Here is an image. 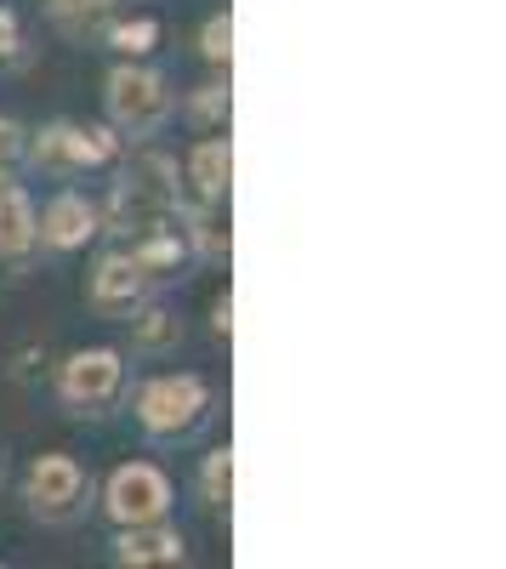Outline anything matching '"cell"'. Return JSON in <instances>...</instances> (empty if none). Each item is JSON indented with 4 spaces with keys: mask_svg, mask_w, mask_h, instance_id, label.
Wrapping results in <instances>:
<instances>
[{
    "mask_svg": "<svg viewBox=\"0 0 506 569\" xmlns=\"http://www.w3.org/2000/svg\"><path fill=\"white\" fill-rule=\"evenodd\" d=\"M200 490H205L211 507L227 512V501H234V450H227V445L205 456V467H200Z\"/></svg>",
    "mask_w": 506,
    "mask_h": 569,
    "instance_id": "17",
    "label": "cell"
},
{
    "mask_svg": "<svg viewBox=\"0 0 506 569\" xmlns=\"http://www.w3.org/2000/svg\"><path fill=\"white\" fill-rule=\"evenodd\" d=\"M205 382L194 370H171V376H154V382L136 393V421L149 427L154 439H176L205 416Z\"/></svg>",
    "mask_w": 506,
    "mask_h": 569,
    "instance_id": "2",
    "label": "cell"
},
{
    "mask_svg": "<svg viewBox=\"0 0 506 569\" xmlns=\"http://www.w3.org/2000/svg\"><path fill=\"white\" fill-rule=\"evenodd\" d=\"M149 284H154V273H149L143 262H136L131 251H109L98 268H91L85 302L98 308L103 319H125V313H136V308H143Z\"/></svg>",
    "mask_w": 506,
    "mask_h": 569,
    "instance_id": "6",
    "label": "cell"
},
{
    "mask_svg": "<svg viewBox=\"0 0 506 569\" xmlns=\"http://www.w3.org/2000/svg\"><path fill=\"white\" fill-rule=\"evenodd\" d=\"M103 103H109V120L114 131L125 137H154L165 120H171V91L154 69L143 63H120L109 74V91H103Z\"/></svg>",
    "mask_w": 506,
    "mask_h": 569,
    "instance_id": "1",
    "label": "cell"
},
{
    "mask_svg": "<svg viewBox=\"0 0 506 569\" xmlns=\"http://www.w3.org/2000/svg\"><path fill=\"white\" fill-rule=\"evenodd\" d=\"M103 217H109L114 233H131V240H143V233H154V228H171L176 200L160 194V188H149V182H136V177H120Z\"/></svg>",
    "mask_w": 506,
    "mask_h": 569,
    "instance_id": "7",
    "label": "cell"
},
{
    "mask_svg": "<svg viewBox=\"0 0 506 569\" xmlns=\"http://www.w3.org/2000/svg\"><path fill=\"white\" fill-rule=\"evenodd\" d=\"M189 182H194V194H200L205 206H222L227 188H234V142H227V137L194 142V154H189Z\"/></svg>",
    "mask_w": 506,
    "mask_h": 569,
    "instance_id": "10",
    "label": "cell"
},
{
    "mask_svg": "<svg viewBox=\"0 0 506 569\" xmlns=\"http://www.w3.org/2000/svg\"><path fill=\"white\" fill-rule=\"evenodd\" d=\"M200 52H205V63H216V69L227 74V63H234V18L216 12V18L205 23V34H200Z\"/></svg>",
    "mask_w": 506,
    "mask_h": 569,
    "instance_id": "20",
    "label": "cell"
},
{
    "mask_svg": "<svg viewBox=\"0 0 506 569\" xmlns=\"http://www.w3.org/2000/svg\"><path fill=\"white\" fill-rule=\"evenodd\" d=\"M182 222H189V228H182V233H189V240H194V251L200 257H211V262H222L227 251H234V233H227V222L216 217V206H194V211H182Z\"/></svg>",
    "mask_w": 506,
    "mask_h": 569,
    "instance_id": "12",
    "label": "cell"
},
{
    "mask_svg": "<svg viewBox=\"0 0 506 569\" xmlns=\"http://www.w3.org/2000/svg\"><path fill=\"white\" fill-rule=\"evenodd\" d=\"M114 525H149V518L171 512V479L154 461H125L109 472V496H103Z\"/></svg>",
    "mask_w": 506,
    "mask_h": 569,
    "instance_id": "4",
    "label": "cell"
},
{
    "mask_svg": "<svg viewBox=\"0 0 506 569\" xmlns=\"http://www.w3.org/2000/svg\"><path fill=\"white\" fill-rule=\"evenodd\" d=\"M176 342H182V325L165 308H149V313L131 319V348L136 353H171Z\"/></svg>",
    "mask_w": 506,
    "mask_h": 569,
    "instance_id": "14",
    "label": "cell"
},
{
    "mask_svg": "<svg viewBox=\"0 0 506 569\" xmlns=\"http://www.w3.org/2000/svg\"><path fill=\"white\" fill-rule=\"evenodd\" d=\"M45 12H52V23L63 34H91V29L109 23L114 0H45Z\"/></svg>",
    "mask_w": 506,
    "mask_h": 569,
    "instance_id": "15",
    "label": "cell"
},
{
    "mask_svg": "<svg viewBox=\"0 0 506 569\" xmlns=\"http://www.w3.org/2000/svg\"><path fill=\"white\" fill-rule=\"evenodd\" d=\"M34 246H40V233H34V206L23 194V182H0V257L23 262Z\"/></svg>",
    "mask_w": 506,
    "mask_h": 569,
    "instance_id": "11",
    "label": "cell"
},
{
    "mask_svg": "<svg viewBox=\"0 0 506 569\" xmlns=\"http://www.w3.org/2000/svg\"><path fill=\"white\" fill-rule=\"evenodd\" d=\"M12 52H18V18L0 7V58H12Z\"/></svg>",
    "mask_w": 506,
    "mask_h": 569,
    "instance_id": "22",
    "label": "cell"
},
{
    "mask_svg": "<svg viewBox=\"0 0 506 569\" xmlns=\"http://www.w3.org/2000/svg\"><path fill=\"white\" fill-rule=\"evenodd\" d=\"M114 558L120 563H182L189 558V541H182L165 518H149V525H120Z\"/></svg>",
    "mask_w": 506,
    "mask_h": 569,
    "instance_id": "9",
    "label": "cell"
},
{
    "mask_svg": "<svg viewBox=\"0 0 506 569\" xmlns=\"http://www.w3.org/2000/svg\"><path fill=\"white\" fill-rule=\"evenodd\" d=\"M211 337L216 342H234V297H227V291L211 302Z\"/></svg>",
    "mask_w": 506,
    "mask_h": 569,
    "instance_id": "21",
    "label": "cell"
},
{
    "mask_svg": "<svg viewBox=\"0 0 506 569\" xmlns=\"http://www.w3.org/2000/svg\"><path fill=\"white\" fill-rule=\"evenodd\" d=\"M34 233H40V246H52V251H80L91 233H103V217H98V206L80 200V194H58L52 206L34 217Z\"/></svg>",
    "mask_w": 506,
    "mask_h": 569,
    "instance_id": "8",
    "label": "cell"
},
{
    "mask_svg": "<svg viewBox=\"0 0 506 569\" xmlns=\"http://www.w3.org/2000/svg\"><path fill=\"white\" fill-rule=\"evenodd\" d=\"M69 142H74V171H91V166H109L120 154V137L109 126H69Z\"/></svg>",
    "mask_w": 506,
    "mask_h": 569,
    "instance_id": "16",
    "label": "cell"
},
{
    "mask_svg": "<svg viewBox=\"0 0 506 569\" xmlns=\"http://www.w3.org/2000/svg\"><path fill=\"white\" fill-rule=\"evenodd\" d=\"M0 182H12V166L7 160H0Z\"/></svg>",
    "mask_w": 506,
    "mask_h": 569,
    "instance_id": "24",
    "label": "cell"
},
{
    "mask_svg": "<svg viewBox=\"0 0 506 569\" xmlns=\"http://www.w3.org/2000/svg\"><path fill=\"white\" fill-rule=\"evenodd\" d=\"M18 149H23V131H18L12 120H0V160H12Z\"/></svg>",
    "mask_w": 506,
    "mask_h": 569,
    "instance_id": "23",
    "label": "cell"
},
{
    "mask_svg": "<svg viewBox=\"0 0 506 569\" xmlns=\"http://www.w3.org/2000/svg\"><path fill=\"white\" fill-rule=\"evenodd\" d=\"M227 109H234V98H227V74L211 80V86H200L194 98H189V114L200 126H227Z\"/></svg>",
    "mask_w": 506,
    "mask_h": 569,
    "instance_id": "18",
    "label": "cell"
},
{
    "mask_svg": "<svg viewBox=\"0 0 506 569\" xmlns=\"http://www.w3.org/2000/svg\"><path fill=\"white\" fill-rule=\"evenodd\" d=\"M23 496H29V512L40 518V525H69L91 496V479H85V467L74 456H34L29 479H23Z\"/></svg>",
    "mask_w": 506,
    "mask_h": 569,
    "instance_id": "3",
    "label": "cell"
},
{
    "mask_svg": "<svg viewBox=\"0 0 506 569\" xmlns=\"http://www.w3.org/2000/svg\"><path fill=\"white\" fill-rule=\"evenodd\" d=\"M29 160H34L40 171H52V177H74V142H69V120H58V126L34 131V142H29Z\"/></svg>",
    "mask_w": 506,
    "mask_h": 569,
    "instance_id": "13",
    "label": "cell"
},
{
    "mask_svg": "<svg viewBox=\"0 0 506 569\" xmlns=\"http://www.w3.org/2000/svg\"><path fill=\"white\" fill-rule=\"evenodd\" d=\"M120 382H125V359H120L114 348H80V353H69L63 370H58V393H63V405H74V410L109 405V399L120 393Z\"/></svg>",
    "mask_w": 506,
    "mask_h": 569,
    "instance_id": "5",
    "label": "cell"
},
{
    "mask_svg": "<svg viewBox=\"0 0 506 569\" xmlns=\"http://www.w3.org/2000/svg\"><path fill=\"white\" fill-rule=\"evenodd\" d=\"M114 52L120 58H143V52H154V40H160V23L154 18H131V23H114Z\"/></svg>",
    "mask_w": 506,
    "mask_h": 569,
    "instance_id": "19",
    "label": "cell"
}]
</instances>
